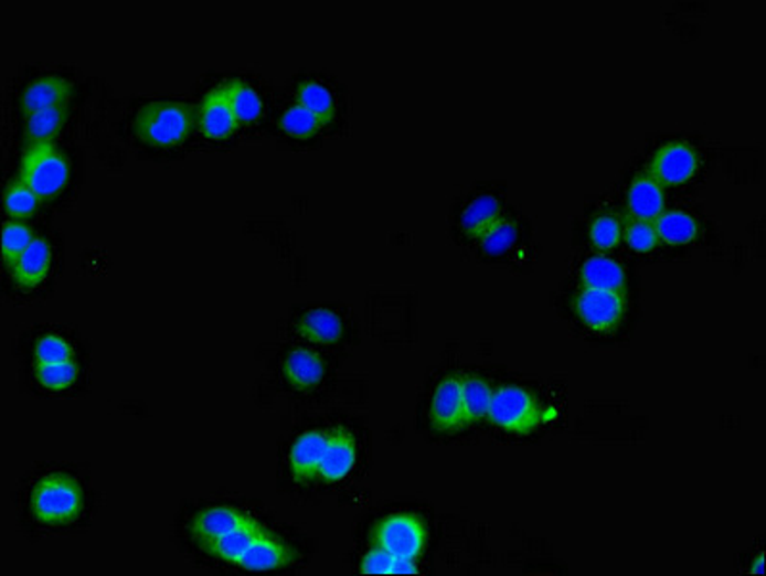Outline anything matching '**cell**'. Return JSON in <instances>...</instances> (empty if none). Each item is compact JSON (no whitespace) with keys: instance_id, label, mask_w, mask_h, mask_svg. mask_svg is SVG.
Segmentation results:
<instances>
[{"instance_id":"cell-17","label":"cell","mask_w":766,"mask_h":576,"mask_svg":"<svg viewBox=\"0 0 766 576\" xmlns=\"http://www.w3.org/2000/svg\"><path fill=\"white\" fill-rule=\"evenodd\" d=\"M74 87L62 75H41L28 83L20 96V104L25 114L46 110V108H66Z\"/></svg>"},{"instance_id":"cell-7","label":"cell","mask_w":766,"mask_h":576,"mask_svg":"<svg viewBox=\"0 0 766 576\" xmlns=\"http://www.w3.org/2000/svg\"><path fill=\"white\" fill-rule=\"evenodd\" d=\"M428 419L438 433H457L469 427L465 414L464 375H446L436 383Z\"/></svg>"},{"instance_id":"cell-26","label":"cell","mask_w":766,"mask_h":576,"mask_svg":"<svg viewBox=\"0 0 766 576\" xmlns=\"http://www.w3.org/2000/svg\"><path fill=\"white\" fill-rule=\"evenodd\" d=\"M363 575H413L417 573V562H407L402 557L389 554L386 550L371 546L360 562Z\"/></svg>"},{"instance_id":"cell-2","label":"cell","mask_w":766,"mask_h":576,"mask_svg":"<svg viewBox=\"0 0 766 576\" xmlns=\"http://www.w3.org/2000/svg\"><path fill=\"white\" fill-rule=\"evenodd\" d=\"M135 135L156 148L181 147L191 137L194 110L173 100L148 103L135 116Z\"/></svg>"},{"instance_id":"cell-12","label":"cell","mask_w":766,"mask_h":576,"mask_svg":"<svg viewBox=\"0 0 766 576\" xmlns=\"http://www.w3.org/2000/svg\"><path fill=\"white\" fill-rule=\"evenodd\" d=\"M52 258L54 254H52L51 243L46 238L35 237L12 264H8V274L12 277L15 287L33 290L46 281V277L51 274Z\"/></svg>"},{"instance_id":"cell-13","label":"cell","mask_w":766,"mask_h":576,"mask_svg":"<svg viewBox=\"0 0 766 576\" xmlns=\"http://www.w3.org/2000/svg\"><path fill=\"white\" fill-rule=\"evenodd\" d=\"M506 217L501 200L492 192H482L467 200L457 215V231L461 237L477 243L488 230Z\"/></svg>"},{"instance_id":"cell-28","label":"cell","mask_w":766,"mask_h":576,"mask_svg":"<svg viewBox=\"0 0 766 576\" xmlns=\"http://www.w3.org/2000/svg\"><path fill=\"white\" fill-rule=\"evenodd\" d=\"M298 104L313 111L323 124H329L337 114V100L325 83L308 79L298 87Z\"/></svg>"},{"instance_id":"cell-34","label":"cell","mask_w":766,"mask_h":576,"mask_svg":"<svg viewBox=\"0 0 766 576\" xmlns=\"http://www.w3.org/2000/svg\"><path fill=\"white\" fill-rule=\"evenodd\" d=\"M623 241L628 244L630 250L638 252V254H649V252L656 250L657 246L661 244L653 222L632 220V217L625 223Z\"/></svg>"},{"instance_id":"cell-27","label":"cell","mask_w":766,"mask_h":576,"mask_svg":"<svg viewBox=\"0 0 766 576\" xmlns=\"http://www.w3.org/2000/svg\"><path fill=\"white\" fill-rule=\"evenodd\" d=\"M625 223L619 215L604 212L592 217L588 223L589 244L599 252L615 250L623 243Z\"/></svg>"},{"instance_id":"cell-35","label":"cell","mask_w":766,"mask_h":576,"mask_svg":"<svg viewBox=\"0 0 766 576\" xmlns=\"http://www.w3.org/2000/svg\"><path fill=\"white\" fill-rule=\"evenodd\" d=\"M33 231L25 223L8 222L2 230V258L4 264H12L31 243H33Z\"/></svg>"},{"instance_id":"cell-14","label":"cell","mask_w":766,"mask_h":576,"mask_svg":"<svg viewBox=\"0 0 766 576\" xmlns=\"http://www.w3.org/2000/svg\"><path fill=\"white\" fill-rule=\"evenodd\" d=\"M295 563V550L285 540L273 536L266 529L252 542L246 554L236 563L244 570H279Z\"/></svg>"},{"instance_id":"cell-3","label":"cell","mask_w":766,"mask_h":576,"mask_svg":"<svg viewBox=\"0 0 766 576\" xmlns=\"http://www.w3.org/2000/svg\"><path fill=\"white\" fill-rule=\"evenodd\" d=\"M487 417L498 429L511 435H526L542 423L544 406L529 388L503 384L492 392Z\"/></svg>"},{"instance_id":"cell-33","label":"cell","mask_w":766,"mask_h":576,"mask_svg":"<svg viewBox=\"0 0 766 576\" xmlns=\"http://www.w3.org/2000/svg\"><path fill=\"white\" fill-rule=\"evenodd\" d=\"M75 360L74 346L60 334H43L35 342L33 348V362L38 365H49V363L70 362Z\"/></svg>"},{"instance_id":"cell-29","label":"cell","mask_w":766,"mask_h":576,"mask_svg":"<svg viewBox=\"0 0 766 576\" xmlns=\"http://www.w3.org/2000/svg\"><path fill=\"white\" fill-rule=\"evenodd\" d=\"M323 126V121L317 118L316 114L308 110L302 104L288 106L279 119L280 131L288 135V137H292V139H300V141L316 137L319 134V129Z\"/></svg>"},{"instance_id":"cell-15","label":"cell","mask_w":766,"mask_h":576,"mask_svg":"<svg viewBox=\"0 0 766 576\" xmlns=\"http://www.w3.org/2000/svg\"><path fill=\"white\" fill-rule=\"evenodd\" d=\"M627 210L632 220L643 222H656L667 210L664 186L649 171L632 179L627 192Z\"/></svg>"},{"instance_id":"cell-23","label":"cell","mask_w":766,"mask_h":576,"mask_svg":"<svg viewBox=\"0 0 766 576\" xmlns=\"http://www.w3.org/2000/svg\"><path fill=\"white\" fill-rule=\"evenodd\" d=\"M66 108H46V110L31 111L25 114V137L31 145H43L52 142V139L60 134V129L66 124Z\"/></svg>"},{"instance_id":"cell-5","label":"cell","mask_w":766,"mask_h":576,"mask_svg":"<svg viewBox=\"0 0 766 576\" xmlns=\"http://www.w3.org/2000/svg\"><path fill=\"white\" fill-rule=\"evenodd\" d=\"M371 542L389 554L407 562H417L427 550L428 526L417 513H391L376 521L371 531Z\"/></svg>"},{"instance_id":"cell-30","label":"cell","mask_w":766,"mask_h":576,"mask_svg":"<svg viewBox=\"0 0 766 576\" xmlns=\"http://www.w3.org/2000/svg\"><path fill=\"white\" fill-rule=\"evenodd\" d=\"M492 392V386L479 375H464L465 414L469 425L487 417Z\"/></svg>"},{"instance_id":"cell-6","label":"cell","mask_w":766,"mask_h":576,"mask_svg":"<svg viewBox=\"0 0 766 576\" xmlns=\"http://www.w3.org/2000/svg\"><path fill=\"white\" fill-rule=\"evenodd\" d=\"M571 310L589 333H617L627 318V296L625 292L581 287L571 300Z\"/></svg>"},{"instance_id":"cell-10","label":"cell","mask_w":766,"mask_h":576,"mask_svg":"<svg viewBox=\"0 0 766 576\" xmlns=\"http://www.w3.org/2000/svg\"><path fill=\"white\" fill-rule=\"evenodd\" d=\"M200 131L212 141H225L238 129L231 96H228L227 83L208 93L202 108H200Z\"/></svg>"},{"instance_id":"cell-25","label":"cell","mask_w":766,"mask_h":576,"mask_svg":"<svg viewBox=\"0 0 766 576\" xmlns=\"http://www.w3.org/2000/svg\"><path fill=\"white\" fill-rule=\"evenodd\" d=\"M227 89L238 124L241 126L256 124L262 118V114H264V100L258 95V90L254 89L248 83L238 82V79L227 82Z\"/></svg>"},{"instance_id":"cell-11","label":"cell","mask_w":766,"mask_h":576,"mask_svg":"<svg viewBox=\"0 0 766 576\" xmlns=\"http://www.w3.org/2000/svg\"><path fill=\"white\" fill-rule=\"evenodd\" d=\"M329 430H306L296 438L288 450L287 466L296 484H308L317 479L323 459Z\"/></svg>"},{"instance_id":"cell-9","label":"cell","mask_w":766,"mask_h":576,"mask_svg":"<svg viewBox=\"0 0 766 576\" xmlns=\"http://www.w3.org/2000/svg\"><path fill=\"white\" fill-rule=\"evenodd\" d=\"M358 456L360 451H358L355 436L344 427H334L329 430L317 480H321L325 484H337L340 480L347 479L348 474L354 471Z\"/></svg>"},{"instance_id":"cell-31","label":"cell","mask_w":766,"mask_h":576,"mask_svg":"<svg viewBox=\"0 0 766 576\" xmlns=\"http://www.w3.org/2000/svg\"><path fill=\"white\" fill-rule=\"evenodd\" d=\"M39 204H41V199H39L38 192L33 191L30 185H25L22 179L18 178L8 183L7 194H4V210L14 222L28 220L31 215H35Z\"/></svg>"},{"instance_id":"cell-1","label":"cell","mask_w":766,"mask_h":576,"mask_svg":"<svg viewBox=\"0 0 766 576\" xmlns=\"http://www.w3.org/2000/svg\"><path fill=\"white\" fill-rule=\"evenodd\" d=\"M30 513L41 525H72L85 510V494L79 480L72 474H45L33 484L30 494Z\"/></svg>"},{"instance_id":"cell-21","label":"cell","mask_w":766,"mask_h":576,"mask_svg":"<svg viewBox=\"0 0 766 576\" xmlns=\"http://www.w3.org/2000/svg\"><path fill=\"white\" fill-rule=\"evenodd\" d=\"M262 531H264V526H262L258 519L248 515V519L236 526V529L227 532L225 536L215 540L212 544L204 546V552L215 557L217 562L236 565V563L241 562V557L246 554V550L252 546V542L258 538V534Z\"/></svg>"},{"instance_id":"cell-19","label":"cell","mask_w":766,"mask_h":576,"mask_svg":"<svg viewBox=\"0 0 766 576\" xmlns=\"http://www.w3.org/2000/svg\"><path fill=\"white\" fill-rule=\"evenodd\" d=\"M578 281L584 288L625 292L627 269L619 259L597 252V254H592L589 258L584 259L583 266L578 267Z\"/></svg>"},{"instance_id":"cell-16","label":"cell","mask_w":766,"mask_h":576,"mask_svg":"<svg viewBox=\"0 0 766 576\" xmlns=\"http://www.w3.org/2000/svg\"><path fill=\"white\" fill-rule=\"evenodd\" d=\"M327 363L310 348H295L283 360V377L295 391L311 392L323 383Z\"/></svg>"},{"instance_id":"cell-32","label":"cell","mask_w":766,"mask_h":576,"mask_svg":"<svg viewBox=\"0 0 766 576\" xmlns=\"http://www.w3.org/2000/svg\"><path fill=\"white\" fill-rule=\"evenodd\" d=\"M79 377V365L75 360L70 362L49 363V365H38L35 367V381L45 391L62 392L74 386Z\"/></svg>"},{"instance_id":"cell-24","label":"cell","mask_w":766,"mask_h":576,"mask_svg":"<svg viewBox=\"0 0 766 576\" xmlns=\"http://www.w3.org/2000/svg\"><path fill=\"white\" fill-rule=\"evenodd\" d=\"M519 237H521V225L511 217H503L496 223L492 230H488L477 243H479L480 252L485 256L498 258V256H506L513 250L519 244Z\"/></svg>"},{"instance_id":"cell-20","label":"cell","mask_w":766,"mask_h":576,"mask_svg":"<svg viewBox=\"0 0 766 576\" xmlns=\"http://www.w3.org/2000/svg\"><path fill=\"white\" fill-rule=\"evenodd\" d=\"M296 333L302 339L331 346L339 344L340 340L347 334V326L344 319L340 318V313L329 308H313L302 313L296 321Z\"/></svg>"},{"instance_id":"cell-22","label":"cell","mask_w":766,"mask_h":576,"mask_svg":"<svg viewBox=\"0 0 766 576\" xmlns=\"http://www.w3.org/2000/svg\"><path fill=\"white\" fill-rule=\"evenodd\" d=\"M653 225L659 241L669 246H684L693 243L700 235V223L684 210H664Z\"/></svg>"},{"instance_id":"cell-4","label":"cell","mask_w":766,"mask_h":576,"mask_svg":"<svg viewBox=\"0 0 766 576\" xmlns=\"http://www.w3.org/2000/svg\"><path fill=\"white\" fill-rule=\"evenodd\" d=\"M20 179L38 192L39 199H56L72 179V163L52 142L31 145L22 158Z\"/></svg>"},{"instance_id":"cell-8","label":"cell","mask_w":766,"mask_h":576,"mask_svg":"<svg viewBox=\"0 0 766 576\" xmlns=\"http://www.w3.org/2000/svg\"><path fill=\"white\" fill-rule=\"evenodd\" d=\"M700 170V154L688 142H667L657 150L649 173L663 186H680L690 183Z\"/></svg>"},{"instance_id":"cell-18","label":"cell","mask_w":766,"mask_h":576,"mask_svg":"<svg viewBox=\"0 0 766 576\" xmlns=\"http://www.w3.org/2000/svg\"><path fill=\"white\" fill-rule=\"evenodd\" d=\"M246 519L248 513H243L233 505H210L192 518L191 536L204 547L225 536Z\"/></svg>"}]
</instances>
